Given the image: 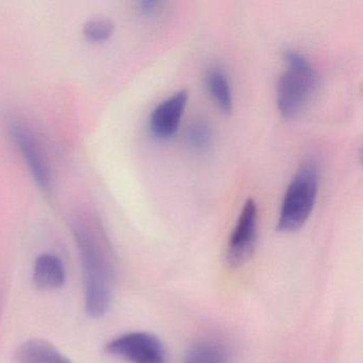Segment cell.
I'll list each match as a JSON object with an SVG mask.
<instances>
[{
  "instance_id": "cell-1",
  "label": "cell",
  "mask_w": 363,
  "mask_h": 363,
  "mask_svg": "<svg viewBox=\"0 0 363 363\" xmlns=\"http://www.w3.org/2000/svg\"><path fill=\"white\" fill-rule=\"evenodd\" d=\"M72 230L82 258L86 310L91 318H99L107 313L113 296V250L101 220L90 212L76 214Z\"/></svg>"
},
{
  "instance_id": "cell-2",
  "label": "cell",
  "mask_w": 363,
  "mask_h": 363,
  "mask_svg": "<svg viewBox=\"0 0 363 363\" xmlns=\"http://www.w3.org/2000/svg\"><path fill=\"white\" fill-rule=\"evenodd\" d=\"M286 69L280 75L276 88L277 106L286 118L298 116L311 101L320 86V75L312 63L298 50L286 48L284 52Z\"/></svg>"
},
{
  "instance_id": "cell-3",
  "label": "cell",
  "mask_w": 363,
  "mask_h": 363,
  "mask_svg": "<svg viewBox=\"0 0 363 363\" xmlns=\"http://www.w3.org/2000/svg\"><path fill=\"white\" fill-rule=\"evenodd\" d=\"M318 192V167L309 159L293 176L284 193L278 218L277 230L293 233L305 225L315 205Z\"/></svg>"
},
{
  "instance_id": "cell-4",
  "label": "cell",
  "mask_w": 363,
  "mask_h": 363,
  "mask_svg": "<svg viewBox=\"0 0 363 363\" xmlns=\"http://www.w3.org/2000/svg\"><path fill=\"white\" fill-rule=\"evenodd\" d=\"M105 350L110 356L129 363H167L162 342L145 331L118 335L106 345Z\"/></svg>"
},
{
  "instance_id": "cell-5",
  "label": "cell",
  "mask_w": 363,
  "mask_h": 363,
  "mask_svg": "<svg viewBox=\"0 0 363 363\" xmlns=\"http://www.w3.org/2000/svg\"><path fill=\"white\" fill-rule=\"evenodd\" d=\"M258 233V207L252 199H247L240 212L237 224L227 246L226 259L231 267L245 264L252 252Z\"/></svg>"
},
{
  "instance_id": "cell-6",
  "label": "cell",
  "mask_w": 363,
  "mask_h": 363,
  "mask_svg": "<svg viewBox=\"0 0 363 363\" xmlns=\"http://www.w3.org/2000/svg\"><path fill=\"white\" fill-rule=\"evenodd\" d=\"M9 131L39 186L44 189L50 188L52 172L39 140L30 129L21 123L12 122L9 125Z\"/></svg>"
},
{
  "instance_id": "cell-7",
  "label": "cell",
  "mask_w": 363,
  "mask_h": 363,
  "mask_svg": "<svg viewBox=\"0 0 363 363\" xmlns=\"http://www.w3.org/2000/svg\"><path fill=\"white\" fill-rule=\"evenodd\" d=\"M188 99V91L180 90L156 106L150 118V131L155 138L167 140L177 133Z\"/></svg>"
},
{
  "instance_id": "cell-8",
  "label": "cell",
  "mask_w": 363,
  "mask_h": 363,
  "mask_svg": "<svg viewBox=\"0 0 363 363\" xmlns=\"http://www.w3.org/2000/svg\"><path fill=\"white\" fill-rule=\"evenodd\" d=\"M14 358L16 363H73L54 344L38 337L21 344Z\"/></svg>"
},
{
  "instance_id": "cell-9",
  "label": "cell",
  "mask_w": 363,
  "mask_h": 363,
  "mask_svg": "<svg viewBox=\"0 0 363 363\" xmlns=\"http://www.w3.org/2000/svg\"><path fill=\"white\" fill-rule=\"evenodd\" d=\"M65 264L56 255L43 254L35 260L33 279L37 288L57 290L65 284Z\"/></svg>"
},
{
  "instance_id": "cell-10",
  "label": "cell",
  "mask_w": 363,
  "mask_h": 363,
  "mask_svg": "<svg viewBox=\"0 0 363 363\" xmlns=\"http://www.w3.org/2000/svg\"><path fill=\"white\" fill-rule=\"evenodd\" d=\"M206 84L218 107L225 113H230L233 109V91L224 69L220 67H210L206 74Z\"/></svg>"
},
{
  "instance_id": "cell-11",
  "label": "cell",
  "mask_w": 363,
  "mask_h": 363,
  "mask_svg": "<svg viewBox=\"0 0 363 363\" xmlns=\"http://www.w3.org/2000/svg\"><path fill=\"white\" fill-rule=\"evenodd\" d=\"M184 363H229V357L222 344L201 340L189 348Z\"/></svg>"
},
{
  "instance_id": "cell-12",
  "label": "cell",
  "mask_w": 363,
  "mask_h": 363,
  "mask_svg": "<svg viewBox=\"0 0 363 363\" xmlns=\"http://www.w3.org/2000/svg\"><path fill=\"white\" fill-rule=\"evenodd\" d=\"M186 143L196 152H203L211 145L213 131L207 121L196 120L191 123L186 130Z\"/></svg>"
},
{
  "instance_id": "cell-13",
  "label": "cell",
  "mask_w": 363,
  "mask_h": 363,
  "mask_svg": "<svg viewBox=\"0 0 363 363\" xmlns=\"http://www.w3.org/2000/svg\"><path fill=\"white\" fill-rule=\"evenodd\" d=\"M114 23L110 18H95L84 26V35L91 42H105L113 35Z\"/></svg>"
},
{
  "instance_id": "cell-14",
  "label": "cell",
  "mask_w": 363,
  "mask_h": 363,
  "mask_svg": "<svg viewBox=\"0 0 363 363\" xmlns=\"http://www.w3.org/2000/svg\"><path fill=\"white\" fill-rule=\"evenodd\" d=\"M141 10L146 14H152L158 12V8H160V3L158 1H152V0H146L140 4Z\"/></svg>"
}]
</instances>
